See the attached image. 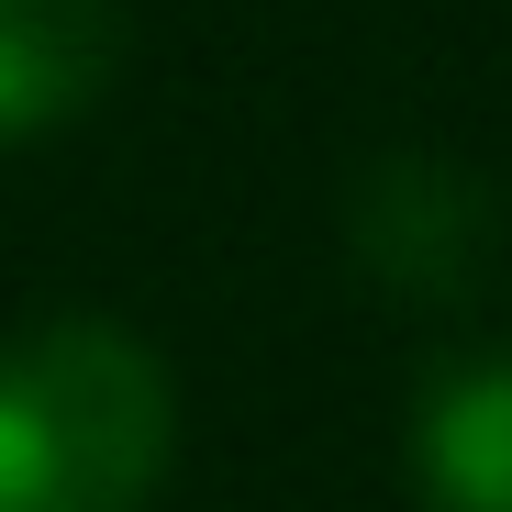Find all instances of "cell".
<instances>
[{"instance_id":"cell-1","label":"cell","mask_w":512,"mask_h":512,"mask_svg":"<svg viewBox=\"0 0 512 512\" xmlns=\"http://www.w3.org/2000/svg\"><path fill=\"white\" fill-rule=\"evenodd\" d=\"M179 446V390L112 323L0 346V512H145Z\"/></svg>"},{"instance_id":"cell-2","label":"cell","mask_w":512,"mask_h":512,"mask_svg":"<svg viewBox=\"0 0 512 512\" xmlns=\"http://www.w3.org/2000/svg\"><path fill=\"white\" fill-rule=\"evenodd\" d=\"M346 234H357V268H368V279H390V290H412V301H457V290L490 279L501 212H490V190L468 179V167H446V156H390V167L357 179Z\"/></svg>"},{"instance_id":"cell-3","label":"cell","mask_w":512,"mask_h":512,"mask_svg":"<svg viewBox=\"0 0 512 512\" xmlns=\"http://www.w3.org/2000/svg\"><path fill=\"white\" fill-rule=\"evenodd\" d=\"M123 0H0V145H45L112 90Z\"/></svg>"},{"instance_id":"cell-4","label":"cell","mask_w":512,"mask_h":512,"mask_svg":"<svg viewBox=\"0 0 512 512\" xmlns=\"http://www.w3.org/2000/svg\"><path fill=\"white\" fill-rule=\"evenodd\" d=\"M412 490H423V512H512V346L446 357L423 379Z\"/></svg>"}]
</instances>
